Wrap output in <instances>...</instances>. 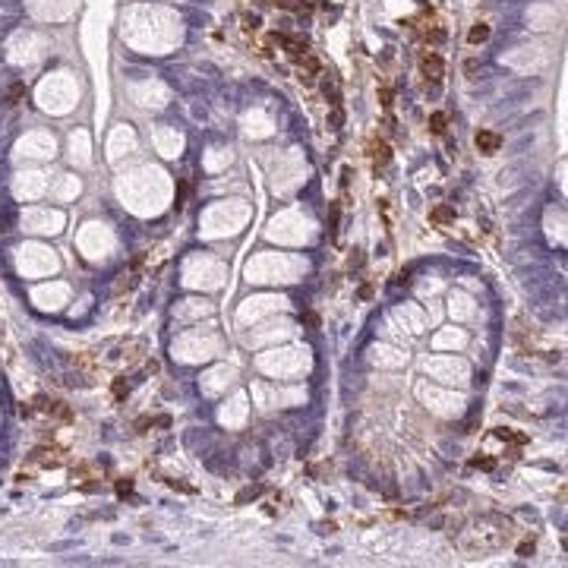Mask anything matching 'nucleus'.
I'll use <instances>...</instances> for the list:
<instances>
[{
	"label": "nucleus",
	"mask_w": 568,
	"mask_h": 568,
	"mask_svg": "<svg viewBox=\"0 0 568 568\" xmlns=\"http://www.w3.org/2000/svg\"><path fill=\"white\" fill-rule=\"evenodd\" d=\"M111 392H114V398H117V401H123V398L129 395V385L123 382V379H114V385H111Z\"/></svg>",
	"instance_id": "9d476101"
},
{
	"label": "nucleus",
	"mask_w": 568,
	"mask_h": 568,
	"mask_svg": "<svg viewBox=\"0 0 568 568\" xmlns=\"http://www.w3.org/2000/svg\"><path fill=\"white\" fill-rule=\"evenodd\" d=\"M22 95H26V86H22V82H13V86H10V92H7V104H16Z\"/></svg>",
	"instance_id": "1a4fd4ad"
},
{
	"label": "nucleus",
	"mask_w": 568,
	"mask_h": 568,
	"mask_svg": "<svg viewBox=\"0 0 568 568\" xmlns=\"http://www.w3.org/2000/svg\"><path fill=\"white\" fill-rule=\"evenodd\" d=\"M32 461L41 467H57L60 464V448H51V445H38L32 452Z\"/></svg>",
	"instance_id": "7ed1b4c3"
},
{
	"label": "nucleus",
	"mask_w": 568,
	"mask_h": 568,
	"mask_svg": "<svg viewBox=\"0 0 568 568\" xmlns=\"http://www.w3.org/2000/svg\"><path fill=\"white\" fill-rule=\"evenodd\" d=\"M473 142H477V149L483 152V155H495V152L502 149V136L492 133V129H480V133L473 136Z\"/></svg>",
	"instance_id": "f03ea898"
},
{
	"label": "nucleus",
	"mask_w": 568,
	"mask_h": 568,
	"mask_svg": "<svg viewBox=\"0 0 568 568\" xmlns=\"http://www.w3.org/2000/svg\"><path fill=\"white\" fill-rule=\"evenodd\" d=\"M300 322H306L310 328H319V316H316V313H303V316H300Z\"/></svg>",
	"instance_id": "f3484780"
},
{
	"label": "nucleus",
	"mask_w": 568,
	"mask_h": 568,
	"mask_svg": "<svg viewBox=\"0 0 568 568\" xmlns=\"http://www.w3.org/2000/svg\"><path fill=\"white\" fill-rule=\"evenodd\" d=\"M259 492H262V489H259V486H250V489H243L240 495H237V502H246V499H256V495Z\"/></svg>",
	"instance_id": "2eb2a0df"
},
{
	"label": "nucleus",
	"mask_w": 568,
	"mask_h": 568,
	"mask_svg": "<svg viewBox=\"0 0 568 568\" xmlns=\"http://www.w3.org/2000/svg\"><path fill=\"white\" fill-rule=\"evenodd\" d=\"M379 101L382 108H392V89H379Z\"/></svg>",
	"instance_id": "dca6fc26"
},
{
	"label": "nucleus",
	"mask_w": 568,
	"mask_h": 568,
	"mask_svg": "<svg viewBox=\"0 0 568 568\" xmlns=\"http://www.w3.org/2000/svg\"><path fill=\"white\" fill-rule=\"evenodd\" d=\"M347 262H350V268H360V265H363V256H360V250H353V256L347 259Z\"/></svg>",
	"instance_id": "412c9836"
},
{
	"label": "nucleus",
	"mask_w": 568,
	"mask_h": 568,
	"mask_svg": "<svg viewBox=\"0 0 568 568\" xmlns=\"http://www.w3.org/2000/svg\"><path fill=\"white\" fill-rule=\"evenodd\" d=\"M373 297V284H363L360 288V300H370Z\"/></svg>",
	"instance_id": "4be33fe9"
},
{
	"label": "nucleus",
	"mask_w": 568,
	"mask_h": 568,
	"mask_svg": "<svg viewBox=\"0 0 568 568\" xmlns=\"http://www.w3.org/2000/svg\"><path fill=\"white\" fill-rule=\"evenodd\" d=\"M430 129H433L436 136H442L445 129H448V117H445L442 111H433V114H430Z\"/></svg>",
	"instance_id": "6e6552de"
},
{
	"label": "nucleus",
	"mask_w": 568,
	"mask_h": 568,
	"mask_svg": "<svg viewBox=\"0 0 568 568\" xmlns=\"http://www.w3.org/2000/svg\"><path fill=\"white\" fill-rule=\"evenodd\" d=\"M530 552H534V540H527V543L518 546V555H530Z\"/></svg>",
	"instance_id": "aec40b11"
},
{
	"label": "nucleus",
	"mask_w": 568,
	"mask_h": 568,
	"mask_svg": "<svg viewBox=\"0 0 568 568\" xmlns=\"http://www.w3.org/2000/svg\"><path fill=\"white\" fill-rule=\"evenodd\" d=\"M152 423H155L152 417H139V420H136V433H146V430H149Z\"/></svg>",
	"instance_id": "a211bd4d"
},
{
	"label": "nucleus",
	"mask_w": 568,
	"mask_h": 568,
	"mask_svg": "<svg viewBox=\"0 0 568 568\" xmlns=\"http://www.w3.org/2000/svg\"><path fill=\"white\" fill-rule=\"evenodd\" d=\"M341 120H344V114H341V108L335 104V108H331V114H328V126H331V129H338Z\"/></svg>",
	"instance_id": "ddd939ff"
},
{
	"label": "nucleus",
	"mask_w": 568,
	"mask_h": 568,
	"mask_svg": "<svg viewBox=\"0 0 568 568\" xmlns=\"http://www.w3.org/2000/svg\"><path fill=\"white\" fill-rule=\"evenodd\" d=\"M495 436H499V439H505V442H518V445H524V442H527V436L508 433V430H495Z\"/></svg>",
	"instance_id": "9b49d317"
},
{
	"label": "nucleus",
	"mask_w": 568,
	"mask_h": 568,
	"mask_svg": "<svg viewBox=\"0 0 568 568\" xmlns=\"http://www.w3.org/2000/svg\"><path fill=\"white\" fill-rule=\"evenodd\" d=\"M477 66H480L477 60H467V63H464V73H467V76H473V73H477Z\"/></svg>",
	"instance_id": "5701e85b"
},
{
	"label": "nucleus",
	"mask_w": 568,
	"mask_h": 568,
	"mask_svg": "<svg viewBox=\"0 0 568 568\" xmlns=\"http://www.w3.org/2000/svg\"><path fill=\"white\" fill-rule=\"evenodd\" d=\"M284 47H288V54L294 57V60H300V57H306V41L300 38V35H288V38H281Z\"/></svg>",
	"instance_id": "423d86ee"
},
{
	"label": "nucleus",
	"mask_w": 568,
	"mask_h": 568,
	"mask_svg": "<svg viewBox=\"0 0 568 568\" xmlns=\"http://www.w3.org/2000/svg\"><path fill=\"white\" fill-rule=\"evenodd\" d=\"M129 489H133V483H129V480H117V495H126Z\"/></svg>",
	"instance_id": "6ab92c4d"
},
{
	"label": "nucleus",
	"mask_w": 568,
	"mask_h": 568,
	"mask_svg": "<svg viewBox=\"0 0 568 568\" xmlns=\"http://www.w3.org/2000/svg\"><path fill=\"white\" fill-rule=\"evenodd\" d=\"M186 196H189V183L180 180V186H177V202H174V205H177V208H183V205H186Z\"/></svg>",
	"instance_id": "f8f14e48"
},
{
	"label": "nucleus",
	"mask_w": 568,
	"mask_h": 568,
	"mask_svg": "<svg viewBox=\"0 0 568 568\" xmlns=\"http://www.w3.org/2000/svg\"><path fill=\"white\" fill-rule=\"evenodd\" d=\"M370 158L376 161V168H385V164L392 161V149H388V142H382V139L373 142V146H370Z\"/></svg>",
	"instance_id": "20e7f679"
},
{
	"label": "nucleus",
	"mask_w": 568,
	"mask_h": 568,
	"mask_svg": "<svg viewBox=\"0 0 568 568\" xmlns=\"http://www.w3.org/2000/svg\"><path fill=\"white\" fill-rule=\"evenodd\" d=\"M486 38H489V26H486V22H477V26L467 32V41L470 44H483Z\"/></svg>",
	"instance_id": "0eeeda50"
},
{
	"label": "nucleus",
	"mask_w": 568,
	"mask_h": 568,
	"mask_svg": "<svg viewBox=\"0 0 568 568\" xmlns=\"http://www.w3.org/2000/svg\"><path fill=\"white\" fill-rule=\"evenodd\" d=\"M430 221L439 224V228H442V224H452V221H455V205H445V202L436 205V208L430 211Z\"/></svg>",
	"instance_id": "39448f33"
},
{
	"label": "nucleus",
	"mask_w": 568,
	"mask_h": 568,
	"mask_svg": "<svg viewBox=\"0 0 568 568\" xmlns=\"http://www.w3.org/2000/svg\"><path fill=\"white\" fill-rule=\"evenodd\" d=\"M470 464H473V467H480V470H492V467H495V461H492V458H473Z\"/></svg>",
	"instance_id": "4468645a"
},
{
	"label": "nucleus",
	"mask_w": 568,
	"mask_h": 568,
	"mask_svg": "<svg viewBox=\"0 0 568 568\" xmlns=\"http://www.w3.org/2000/svg\"><path fill=\"white\" fill-rule=\"evenodd\" d=\"M420 69H423V76L430 79V82H439V79L445 76V63H442V57H439V54H423Z\"/></svg>",
	"instance_id": "f257e3e1"
}]
</instances>
